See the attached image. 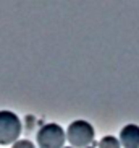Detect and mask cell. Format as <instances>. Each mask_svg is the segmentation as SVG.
Here are the masks:
<instances>
[{"mask_svg": "<svg viewBox=\"0 0 139 148\" xmlns=\"http://www.w3.org/2000/svg\"><path fill=\"white\" fill-rule=\"evenodd\" d=\"M66 140L73 148H87L94 142V127L87 121H74L66 130Z\"/></svg>", "mask_w": 139, "mask_h": 148, "instance_id": "6da1fadb", "label": "cell"}, {"mask_svg": "<svg viewBox=\"0 0 139 148\" xmlns=\"http://www.w3.org/2000/svg\"><path fill=\"white\" fill-rule=\"evenodd\" d=\"M21 121L11 111H0V145L18 142L21 135Z\"/></svg>", "mask_w": 139, "mask_h": 148, "instance_id": "7a4b0ae2", "label": "cell"}, {"mask_svg": "<svg viewBox=\"0 0 139 148\" xmlns=\"http://www.w3.org/2000/svg\"><path fill=\"white\" fill-rule=\"evenodd\" d=\"M36 140L39 148H63L66 134L58 124H44L36 134Z\"/></svg>", "mask_w": 139, "mask_h": 148, "instance_id": "3957f363", "label": "cell"}, {"mask_svg": "<svg viewBox=\"0 0 139 148\" xmlns=\"http://www.w3.org/2000/svg\"><path fill=\"white\" fill-rule=\"evenodd\" d=\"M120 145L123 148H139V125L128 124L120 132Z\"/></svg>", "mask_w": 139, "mask_h": 148, "instance_id": "277c9868", "label": "cell"}, {"mask_svg": "<svg viewBox=\"0 0 139 148\" xmlns=\"http://www.w3.org/2000/svg\"><path fill=\"white\" fill-rule=\"evenodd\" d=\"M99 148H121V145H120V140L118 138H115L112 135H107V137H104V138L100 140Z\"/></svg>", "mask_w": 139, "mask_h": 148, "instance_id": "5b68a950", "label": "cell"}, {"mask_svg": "<svg viewBox=\"0 0 139 148\" xmlns=\"http://www.w3.org/2000/svg\"><path fill=\"white\" fill-rule=\"evenodd\" d=\"M11 148H36V145L31 140H18V142L13 143Z\"/></svg>", "mask_w": 139, "mask_h": 148, "instance_id": "8992f818", "label": "cell"}, {"mask_svg": "<svg viewBox=\"0 0 139 148\" xmlns=\"http://www.w3.org/2000/svg\"><path fill=\"white\" fill-rule=\"evenodd\" d=\"M26 121H28V124H26V127H28V130H29V129H32V125H34V117H31V116H28L26 117Z\"/></svg>", "mask_w": 139, "mask_h": 148, "instance_id": "52a82bcc", "label": "cell"}, {"mask_svg": "<svg viewBox=\"0 0 139 148\" xmlns=\"http://www.w3.org/2000/svg\"><path fill=\"white\" fill-rule=\"evenodd\" d=\"M63 148H73V147H63Z\"/></svg>", "mask_w": 139, "mask_h": 148, "instance_id": "ba28073f", "label": "cell"}, {"mask_svg": "<svg viewBox=\"0 0 139 148\" xmlns=\"http://www.w3.org/2000/svg\"><path fill=\"white\" fill-rule=\"evenodd\" d=\"M87 148H94V147H91V145H89V147H87Z\"/></svg>", "mask_w": 139, "mask_h": 148, "instance_id": "9c48e42d", "label": "cell"}]
</instances>
